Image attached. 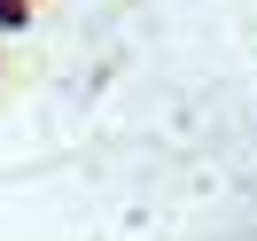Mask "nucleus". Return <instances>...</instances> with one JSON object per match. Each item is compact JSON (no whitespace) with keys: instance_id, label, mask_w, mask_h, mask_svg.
Returning <instances> with one entry per match:
<instances>
[{"instance_id":"1","label":"nucleus","mask_w":257,"mask_h":241,"mask_svg":"<svg viewBox=\"0 0 257 241\" xmlns=\"http://www.w3.org/2000/svg\"><path fill=\"white\" fill-rule=\"evenodd\" d=\"M0 24H24V0H0Z\"/></svg>"}]
</instances>
